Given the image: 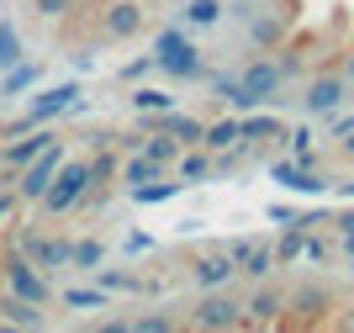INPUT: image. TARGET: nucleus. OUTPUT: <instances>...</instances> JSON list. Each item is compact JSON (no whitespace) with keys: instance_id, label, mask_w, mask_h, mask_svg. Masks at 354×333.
Returning a JSON list of instances; mask_svg holds the SVG:
<instances>
[{"instance_id":"nucleus-1","label":"nucleus","mask_w":354,"mask_h":333,"mask_svg":"<svg viewBox=\"0 0 354 333\" xmlns=\"http://www.w3.org/2000/svg\"><path fill=\"white\" fill-rule=\"evenodd\" d=\"M0 291H16L21 302H37V307L53 302V280H48V270H37L16 244L0 249Z\"/></svg>"},{"instance_id":"nucleus-2","label":"nucleus","mask_w":354,"mask_h":333,"mask_svg":"<svg viewBox=\"0 0 354 333\" xmlns=\"http://www.w3.org/2000/svg\"><path fill=\"white\" fill-rule=\"evenodd\" d=\"M153 69L169 74V80H207V58L180 27H164L153 37Z\"/></svg>"},{"instance_id":"nucleus-3","label":"nucleus","mask_w":354,"mask_h":333,"mask_svg":"<svg viewBox=\"0 0 354 333\" xmlns=\"http://www.w3.org/2000/svg\"><path fill=\"white\" fill-rule=\"evenodd\" d=\"M85 186H90L85 154H80V159H69V154H64L59 174H53V186H48L43 201H37V212H43V217H69L74 206H80V196H85Z\"/></svg>"},{"instance_id":"nucleus-4","label":"nucleus","mask_w":354,"mask_h":333,"mask_svg":"<svg viewBox=\"0 0 354 333\" xmlns=\"http://www.w3.org/2000/svg\"><path fill=\"white\" fill-rule=\"evenodd\" d=\"M185 328H201V333H227V328H243V296H233L227 286L201 291V302L191 307Z\"/></svg>"},{"instance_id":"nucleus-5","label":"nucleus","mask_w":354,"mask_h":333,"mask_svg":"<svg viewBox=\"0 0 354 333\" xmlns=\"http://www.w3.org/2000/svg\"><path fill=\"white\" fill-rule=\"evenodd\" d=\"M64 154H69V143H64V138H53V143L43 148V154H32L27 164H21V170L11 174V186H16V196H21V201H43V190L53 186V174H59V164H64Z\"/></svg>"},{"instance_id":"nucleus-6","label":"nucleus","mask_w":354,"mask_h":333,"mask_svg":"<svg viewBox=\"0 0 354 333\" xmlns=\"http://www.w3.org/2000/svg\"><path fill=\"white\" fill-rule=\"evenodd\" d=\"M95 16V32H101L106 43H133V37H143L148 32V6L143 0H106Z\"/></svg>"},{"instance_id":"nucleus-7","label":"nucleus","mask_w":354,"mask_h":333,"mask_svg":"<svg viewBox=\"0 0 354 333\" xmlns=\"http://www.w3.org/2000/svg\"><path fill=\"white\" fill-rule=\"evenodd\" d=\"M80 106V80H64V85H53V90H43L37 101L27 106V111L16 116L11 127H6V138H16V132H27V127H48L53 116H64V111H74Z\"/></svg>"},{"instance_id":"nucleus-8","label":"nucleus","mask_w":354,"mask_h":333,"mask_svg":"<svg viewBox=\"0 0 354 333\" xmlns=\"http://www.w3.org/2000/svg\"><path fill=\"white\" fill-rule=\"evenodd\" d=\"M69 244H74V238H64V233H43V228L16 233V249H21L37 270H69Z\"/></svg>"},{"instance_id":"nucleus-9","label":"nucleus","mask_w":354,"mask_h":333,"mask_svg":"<svg viewBox=\"0 0 354 333\" xmlns=\"http://www.w3.org/2000/svg\"><path fill=\"white\" fill-rule=\"evenodd\" d=\"M222 249L233 254V264H238V276H243V280H270L275 270H281L270 238H233V244H222Z\"/></svg>"},{"instance_id":"nucleus-10","label":"nucleus","mask_w":354,"mask_h":333,"mask_svg":"<svg viewBox=\"0 0 354 333\" xmlns=\"http://www.w3.org/2000/svg\"><path fill=\"white\" fill-rule=\"evenodd\" d=\"M238 85H243V96H249L254 106L275 101V90L286 85V69H281V58H254V64H243V69H238Z\"/></svg>"},{"instance_id":"nucleus-11","label":"nucleus","mask_w":354,"mask_h":333,"mask_svg":"<svg viewBox=\"0 0 354 333\" xmlns=\"http://www.w3.org/2000/svg\"><path fill=\"white\" fill-rule=\"evenodd\" d=\"M191 280H196V286H201V291L233 286V280H238V264H233V254H227V249H222V244L201 249V254H196V260H191Z\"/></svg>"},{"instance_id":"nucleus-12","label":"nucleus","mask_w":354,"mask_h":333,"mask_svg":"<svg viewBox=\"0 0 354 333\" xmlns=\"http://www.w3.org/2000/svg\"><path fill=\"white\" fill-rule=\"evenodd\" d=\"M344 101H349V80H344L339 69H333V74H317V80H307V96H301L307 116H333Z\"/></svg>"},{"instance_id":"nucleus-13","label":"nucleus","mask_w":354,"mask_h":333,"mask_svg":"<svg viewBox=\"0 0 354 333\" xmlns=\"http://www.w3.org/2000/svg\"><path fill=\"white\" fill-rule=\"evenodd\" d=\"M281 312H286V291H281V286H265V280H254V291L243 296V328L281 323Z\"/></svg>"},{"instance_id":"nucleus-14","label":"nucleus","mask_w":354,"mask_h":333,"mask_svg":"<svg viewBox=\"0 0 354 333\" xmlns=\"http://www.w3.org/2000/svg\"><path fill=\"white\" fill-rule=\"evenodd\" d=\"M53 138H59L53 127H27V132H16V143H0V170H6V174H16L21 164L32 159V154H43V148L53 143Z\"/></svg>"},{"instance_id":"nucleus-15","label":"nucleus","mask_w":354,"mask_h":333,"mask_svg":"<svg viewBox=\"0 0 354 333\" xmlns=\"http://www.w3.org/2000/svg\"><path fill=\"white\" fill-rule=\"evenodd\" d=\"M270 180H281L286 190H301V196H323L328 180L317 170H307V164H296V159H275L270 164Z\"/></svg>"},{"instance_id":"nucleus-16","label":"nucleus","mask_w":354,"mask_h":333,"mask_svg":"<svg viewBox=\"0 0 354 333\" xmlns=\"http://www.w3.org/2000/svg\"><path fill=\"white\" fill-rule=\"evenodd\" d=\"M0 323H11V328H48V307L21 302L16 291H0Z\"/></svg>"},{"instance_id":"nucleus-17","label":"nucleus","mask_w":354,"mask_h":333,"mask_svg":"<svg viewBox=\"0 0 354 333\" xmlns=\"http://www.w3.org/2000/svg\"><path fill=\"white\" fill-rule=\"evenodd\" d=\"M37 80H43V64H37V58H16L11 69H0V101H11V96L32 90Z\"/></svg>"},{"instance_id":"nucleus-18","label":"nucleus","mask_w":354,"mask_h":333,"mask_svg":"<svg viewBox=\"0 0 354 333\" xmlns=\"http://www.w3.org/2000/svg\"><path fill=\"white\" fill-rule=\"evenodd\" d=\"M159 174H169V170H164V164H153L143 148H138V154H122L117 186H122V190H133V186H148V180H159Z\"/></svg>"},{"instance_id":"nucleus-19","label":"nucleus","mask_w":354,"mask_h":333,"mask_svg":"<svg viewBox=\"0 0 354 333\" xmlns=\"http://www.w3.org/2000/svg\"><path fill=\"white\" fill-rule=\"evenodd\" d=\"M85 164H90V186H117L122 148L117 143H101V148H90V154H85Z\"/></svg>"},{"instance_id":"nucleus-20","label":"nucleus","mask_w":354,"mask_h":333,"mask_svg":"<svg viewBox=\"0 0 354 333\" xmlns=\"http://www.w3.org/2000/svg\"><path fill=\"white\" fill-rule=\"evenodd\" d=\"M175 174L185 180V186H201L207 174H217V159H212L207 148L196 143V148H180V159H175Z\"/></svg>"},{"instance_id":"nucleus-21","label":"nucleus","mask_w":354,"mask_h":333,"mask_svg":"<svg viewBox=\"0 0 354 333\" xmlns=\"http://www.w3.org/2000/svg\"><path fill=\"white\" fill-rule=\"evenodd\" d=\"M180 190H185V180H180V174H159V180H148V186H133V190H127V201L159 206V201H169V196H180Z\"/></svg>"},{"instance_id":"nucleus-22","label":"nucleus","mask_w":354,"mask_h":333,"mask_svg":"<svg viewBox=\"0 0 354 333\" xmlns=\"http://www.w3.org/2000/svg\"><path fill=\"white\" fill-rule=\"evenodd\" d=\"M233 143H243L238 116H217V122H207V127H201V148H207V154H227Z\"/></svg>"},{"instance_id":"nucleus-23","label":"nucleus","mask_w":354,"mask_h":333,"mask_svg":"<svg viewBox=\"0 0 354 333\" xmlns=\"http://www.w3.org/2000/svg\"><path fill=\"white\" fill-rule=\"evenodd\" d=\"M238 132H243V143H270V138H286V122L281 116H238Z\"/></svg>"},{"instance_id":"nucleus-24","label":"nucleus","mask_w":354,"mask_h":333,"mask_svg":"<svg viewBox=\"0 0 354 333\" xmlns=\"http://www.w3.org/2000/svg\"><path fill=\"white\" fill-rule=\"evenodd\" d=\"M101 260H106V244L101 238H74L69 244V270H101Z\"/></svg>"},{"instance_id":"nucleus-25","label":"nucleus","mask_w":354,"mask_h":333,"mask_svg":"<svg viewBox=\"0 0 354 333\" xmlns=\"http://www.w3.org/2000/svg\"><path fill=\"white\" fill-rule=\"evenodd\" d=\"M333 302L323 286H296V291H286V307L291 312H301V318H312V312H323V307Z\"/></svg>"},{"instance_id":"nucleus-26","label":"nucleus","mask_w":354,"mask_h":333,"mask_svg":"<svg viewBox=\"0 0 354 333\" xmlns=\"http://www.w3.org/2000/svg\"><path fill=\"white\" fill-rule=\"evenodd\" d=\"M127 106H133L138 116H148V111H169V106H175V96H169V90H159V85H138L133 96H127Z\"/></svg>"},{"instance_id":"nucleus-27","label":"nucleus","mask_w":354,"mask_h":333,"mask_svg":"<svg viewBox=\"0 0 354 333\" xmlns=\"http://www.w3.org/2000/svg\"><path fill=\"white\" fill-rule=\"evenodd\" d=\"M143 154L153 164H164V170H175V159H180V143L169 138V132H143Z\"/></svg>"},{"instance_id":"nucleus-28","label":"nucleus","mask_w":354,"mask_h":333,"mask_svg":"<svg viewBox=\"0 0 354 333\" xmlns=\"http://www.w3.org/2000/svg\"><path fill=\"white\" fill-rule=\"evenodd\" d=\"M59 302L74 307V312H95V307H106V291H101V286H69Z\"/></svg>"},{"instance_id":"nucleus-29","label":"nucleus","mask_w":354,"mask_h":333,"mask_svg":"<svg viewBox=\"0 0 354 333\" xmlns=\"http://www.w3.org/2000/svg\"><path fill=\"white\" fill-rule=\"evenodd\" d=\"M301 249H307V233L286 228L281 238H275V264H296V260H301Z\"/></svg>"},{"instance_id":"nucleus-30","label":"nucleus","mask_w":354,"mask_h":333,"mask_svg":"<svg viewBox=\"0 0 354 333\" xmlns=\"http://www.w3.org/2000/svg\"><path fill=\"white\" fill-rule=\"evenodd\" d=\"M16 58H27V48H21V32H16V21H0V69H11Z\"/></svg>"},{"instance_id":"nucleus-31","label":"nucleus","mask_w":354,"mask_h":333,"mask_svg":"<svg viewBox=\"0 0 354 333\" xmlns=\"http://www.w3.org/2000/svg\"><path fill=\"white\" fill-rule=\"evenodd\" d=\"M27 6H32L37 21H69V16L80 11V0H27Z\"/></svg>"},{"instance_id":"nucleus-32","label":"nucleus","mask_w":354,"mask_h":333,"mask_svg":"<svg viewBox=\"0 0 354 333\" xmlns=\"http://www.w3.org/2000/svg\"><path fill=\"white\" fill-rule=\"evenodd\" d=\"M185 21H191V27H217L222 0H191V6H185Z\"/></svg>"},{"instance_id":"nucleus-33","label":"nucleus","mask_w":354,"mask_h":333,"mask_svg":"<svg viewBox=\"0 0 354 333\" xmlns=\"http://www.w3.org/2000/svg\"><path fill=\"white\" fill-rule=\"evenodd\" d=\"M169 328H180L175 312H138L133 318V333H169Z\"/></svg>"},{"instance_id":"nucleus-34","label":"nucleus","mask_w":354,"mask_h":333,"mask_svg":"<svg viewBox=\"0 0 354 333\" xmlns=\"http://www.w3.org/2000/svg\"><path fill=\"white\" fill-rule=\"evenodd\" d=\"M95 276V286L106 291V296H117V291H138V276H122V270H90Z\"/></svg>"},{"instance_id":"nucleus-35","label":"nucleus","mask_w":354,"mask_h":333,"mask_svg":"<svg viewBox=\"0 0 354 333\" xmlns=\"http://www.w3.org/2000/svg\"><path fill=\"white\" fill-rule=\"evenodd\" d=\"M249 37H254V48H275L281 43V21H275V16H259L249 27Z\"/></svg>"},{"instance_id":"nucleus-36","label":"nucleus","mask_w":354,"mask_h":333,"mask_svg":"<svg viewBox=\"0 0 354 333\" xmlns=\"http://www.w3.org/2000/svg\"><path fill=\"white\" fill-rule=\"evenodd\" d=\"M21 206H27V201L16 196V186H0V233L16 222V212H21Z\"/></svg>"},{"instance_id":"nucleus-37","label":"nucleus","mask_w":354,"mask_h":333,"mask_svg":"<svg viewBox=\"0 0 354 333\" xmlns=\"http://www.w3.org/2000/svg\"><path fill=\"white\" fill-rule=\"evenodd\" d=\"M301 260L328 264V260H333V244H328V238H317V228H312V233H307V249H301Z\"/></svg>"},{"instance_id":"nucleus-38","label":"nucleus","mask_w":354,"mask_h":333,"mask_svg":"<svg viewBox=\"0 0 354 333\" xmlns=\"http://www.w3.org/2000/svg\"><path fill=\"white\" fill-rule=\"evenodd\" d=\"M148 69H153V53H148V58H133V64H127V69H122L117 80H122V85H138V80H143Z\"/></svg>"},{"instance_id":"nucleus-39","label":"nucleus","mask_w":354,"mask_h":333,"mask_svg":"<svg viewBox=\"0 0 354 333\" xmlns=\"http://www.w3.org/2000/svg\"><path fill=\"white\" fill-rule=\"evenodd\" d=\"M328 222H333V233H339V238H344V233H354V206H349V212H339V217H328Z\"/></svg>"},{"instance_id":"nucleus-40","label":"nucleus","mask_w":354,"mask_h":333,"mask_svg":"<svg viewBox=\"0 0 354 333\" xmlns=\"http://www.w3.org/2000/svg\"><path fill=\"white\" fill-rule=\"evenodd\" d=\"M270 222H281V228H291V222H296V212H291V206H270Z\"/></svg>"},{"instance_id":"nucleus-41","label":"nucleus","mask_w":354,"mask_h":333,"mask_svg":"<svg viewBox=\"0 0 354 333\" xmlns=\"http://www.w3.org/2000/svg\"><path fill=\"white\" fill-rule=\"evenodd\" d=\"M339 254H344V260L354 264V233H344V238H339Z\"/></svg>"},{"instance_id":"nucleus-42","label":"nucleus","mask_w":354,"mask_h":333,"mask_svg":"<svg viewBox=\"0 0 354 333\" xmlns=\"http://www.w3.org/2000/svg\"><path fill=\"white\" fill-rule=\"evenodd\" d=\"M339 74H344V80H349V90H354V48H349V53H344V69H339Z\"/></svg>"},{"instance_id":"nucleus-43","label":"nucleus","mask_w":354,"mask_h":333,"mask_svg":"<svg viewBox=\"0 0 354 333\" xmlns=\"http://www.w3.org/2000/svg\"><path fill=\"white\" fill-rule=\"evenodd\" d=\"M339 196H344V201H354V180H339Z\"/></svg>"},{"instance_id":"nucleus-44","label":"nucleus","mask_w":354,"mask_h":333,"mask_svg":"<svg viewBox=\"0 0 354 333\" xmlns=\"http://www.w3.org/2000/svg\"><path fill=\"white\" fill-rule=\"evenodd\" d=\"M0 174H6V170H0ZM0 186H11V180H0Z\"/></svg>"},{"instance_id":"nucleus-45","label":"nucleus","mask_w":354,"mask_h":333,"mask_svg":"<svg viewBox=\"0 0 354 333\" xmlns=\"http://www.w3.org/2000/svg\"><path fill=\"white\" fill-rule=\"evenodd\" d=\"M349 323H354V318H349Z\"/></svg>"}]
</instances>
